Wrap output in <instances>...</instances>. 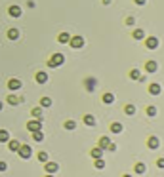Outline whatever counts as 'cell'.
<instances>
[{
	"instance_id": "obj_25",
	"label": "cell",
	"mask_w": 164,
	"mask_h": 177,
	"mask_svg": "<svg viewBox=\"0 0 164 177\" xmlns=\"http://www.w3.org/2000/svg\"><path fill=\"white\" fill-rule=\"evenodd\" d=\"M57 40H59V44H69V40H71V34H69V33H59Z\"/></svg>"
},
{
	"instance_id": "obj_17",
	"label": "cell",
	"mask_w": 164,
	"mask_h": 177,
	"mask_svg": "<svg viewBox=\"0 0 164 177\" xmlns=\"http://www.w3.org/2000/svg\"><path fill=\"white\" fill-rule=\"evenodd\" d=\"M82 122H84L86 124V126H95V116H94V114H84V118H82Z\"/></svg>"
},
{
	"instance_id": "obj_1",
	"label": "cell",
	"mask_w": 164,
	"mask_h": 177,
	"mask_svg": "<svg viewBox=\"0 0 164 177\" xmlns=\"http://www.w3.org/2000/svg\"><path fill=\"white\" fill-rule=\"evenodd\" d=\"M63 63H65V55H63V54H54V55L48 59V67H52V69H54V67L63 65Z\"/></svg>"
},
{
	"instance_id": "obj_41",
	"label": "cell",
	"mask_w": 164,
	"mask_h": 177,
	"mask_svg": "<svg viewBox=\"0 0 164 177\" xmlns=\"http://www.w3.org/2000/svg\"><path fill=\"white\" fill-rule=\"evenodd\" d=\"M44 177H54V173H46V175H44Z\"/></svg>"
},
{
	"instance_id": "obj_31",
	"label": "cell",
	"mask_w": 164,
	"mask_h": 177,
	"mask_svg": "<svg viewBox=\"0 0 164 177\" xmlns=\"http://www.w3.org/2000/svg\"><path fill=\"white\" fill-rule=\"evenodd\" d=\"M31 114H33V118H42V107H34Z\"/></svg>"
},
{
	"instance_id": "obj_29",
	"label": "cell",
	"mask_w": 164,
	"mask_h": 177,
	"mask_svg": "<svg viewBox=\"0 0 164 177\" xmlns=\"http://www.w3.org/2000/svg\"><path fill=\"white\" fill-rule=\"evenodd\" d=\"M130 78H132V80H139V78H141V71L139 69H132L130 71Z\"/></svg>"
},
{
	"instance_id": "obj_6",
	"label": "cell",
	"mask_w": 164,
	"mask_h": 177,
	"mask_svg": "<svg viewBox=\"0 0 164 177\" xmlns=\"http://www.w3.org/2000/svg\"><path fill=\"white\" fill-rule=\"evenodd\" d=\"M6 103H8V105H12V107H17L19 103H25V97L23 95H13V93H12V95H8Z\"/></svg>"
},
{
	"instance_id": "obj_22",
	"label": "cell",
	"mask_w": 164,
	"mask_h": 177,
	"mask_svg": "<svg viewBox=\"0 0 164 177\" xmlns=\"http://www.w3.org/2000/svg\"><path fill=\"white\" fill-rule=\"evenodd\" d=\"M132 36H134V40H143L145 38V29H136L132 33Z\"/></svg>"
},
{
	"instance_id": "obj_14",
	"label": "cell",
	"mask_w": 164,
	"mask_h": 177,
	"mask_svg": "<svg viewBox=\"0 0 164 177\" xmlns=\"http://www.w3.org/2000/svg\"><path fill=\"white\" fill-rule=\"evenodd\" d=\"M160 91H162V86L157 84V82H153V84L149 86V93H151V95H160Z\"/></svg>"
},
{
	"instance_id": "obj_43",
	"label": "cell",
	"mask_w": 164,
	"mask_h": 177,
	"mask_svg": "<svg viewBox=\"0 0 164 177\" xmlns=\"http://www.w3.org/2000/svg\"><path fill=\"white\" fill-rule=\"evenodd\" d=\"M122 177H132V175H130V173H124V175H122Z\"/></svg>"
},
{
	"instance_id": "obj_20",
	"label": "cell",
	"mask_w": 164,
	"mask_h": 177,
	"mask_svg": "<svg viewBox=\"0 0 164 177\" xmlns=\"http://www.w3.org/2000/svg\"><path fill=\"white\" fill-rule=\"evenodd\" d=\"M86 91H94V88H95V84H97V80L95 78H86Z\"/></svg>"
},
{
	"instance_id": "obj_23",
	"label": "cell",
	"mask_w": 164,
	"mask_h": 177,
	"mask_svg": "<svg viewBox=\"0 0 164 177\" xmlns=\"http://www.w3.org/2000/svg\"><path fill=\"white\" fill-rule=\"evenodd\" d=\"M134 171H136V173H139V175H143V173L147 171V166L143 164V162H137V164L134 166Z\"/></svg>"
},
{
	"instance_id": "obj_21",
	"label": "cell",
	"mask_w": 164,
	"mask_h": 177,
	"mask_svg": "<svg viewBox=\"0 0 164 177\" xmlns=\"http://www.w3.org/2000/svg\"><path fill=\"white\" fill-rule=\"evenodd\" d=\"M109 128H111V132H113V133H122V129H124V126H122L120 122H113Z\"/></svg>"
},
{
	"instance_id": "obj_37",
	"label": "cell",
	"mask_w": 164,
	"mask_h": 177,
	"mask_svg": "<svg viewBox=\"0 0 164 177\" xmlns=\"http://www.w3.org/2000/svg\"><path fill=\"white\" fill-rule=\"evenodd\" d=\"M107 150H109V152H115V150H116V145H115V143L111 141V145H109V147H107Z\"/></svg>"
},
{
	"instance_id": "obj_35",
	"label": "cell",
	"mask_w": 164,
	"mask_h": 177,
	"mask_svg": "<svg viewBox=\"0 0 164 177\" xmlns=\"http://www.w3.org/2000/svg\"><path fill=\"white\" fill-rule=\"evenodd\" d=\"M126 25H130V27H134V25H136V17H134V15H128V17H126Z\"/></svg>"
},
{
	"instance_id": "obj_7",
	"label": "cell",
	"mask_w": 164,
	"mask_h": 177,
	"mask_svg": "<svg viewBox=\"0 0 164 177\" xmlns=\"http://www.w3.org/2000/svg\"><path fill=\"white\" fill-rule=\"evenodd\" d=\"M147 147H149L151 150H157L158 147H160V139H158L157 135H151V137L147 139Z\"/></svg>"
},
{
	"instance_id": "obj_36",
	"label": "cell",
	"mask_w": 164,
	"mask_h": 177,
	"mask_svg": "<svg viewBox=\"0 0 164 177\" xmlns=\"http://www.w3.org/2000/svg\"><path fill=\"white\" fill-rule=\"evenodd\" d=\"M0 171H8V162H2V160H0Z\"/></svg>"
},
{
	"instance_id": "obj_27",
	"label": "cell",
	"mask_w": 164,
	"mask_h": 177,
	"mask_svg": "<svg viewBox=\"0 0 164 177\" xmlns=\"http://www.w3.org/2000/svg\"><path fill=\"white\" fill-rule=\"evenodd\" d=\"M10 141V132L8 129H0V143H8Z\"/></svg>"
},
{
	"instance_id": "obj_40",
	"label": "cell",
	"mask_w": 164,
	"mask_h": 177,
	"mask_svg": "<svg viewBox=\"0 0 164 177\" xmlns=\"http://www.w3.org/2000/svg\"><path fill=\"white\" fill-rule=\"evenodd\" d=\"M111 2H113V0H103V4H105V6H109Z\"/></svg>"
},
{
	"instance_id": "obj_15",
	"label": "cell",
	"mask_w": 164,
	"mask_h": 177,
	"mask_svg": "<svg viewBox=\"0 0 164 177\" xmlns=\"http://www.w3.org/2000/svg\"><path fill=\"white\" fill-rule=\"evenodd\" d=\"M19 147H21V141H17V139H10L8 141V149L12 150V152H17Z\"/></svg>"
},
{
	"instance_id": "obj_3",
	"label": "cell",
	"mask_w": 164,
	"mask_h": 177,
	"mask_svg": "<svg viewBox=\"0 0 164 177\" xmlns=\"http://www.w3.org/2000/svg\"><path fill=\"white\" fill-rule=\"evenodd\" d=\"M23 88V82L19 80V78H10L8 80V90L10 91H17V90H21Z\"/></svg>"
},
{
	"instance_id": "obj_18",
	"label": "cell",
	"mask_w": 164,
	"mask_h": 177,
	"mask_svg": "<svg viewBox=\"0 0 164 177\" xmlns=\"http://www.w3.org/2000/svg\"><path fill=\"white\" fill-rule=\"evenodd\" d=\"M90 156H92V158H103V149H99V147H94V149H92L90 150Z\"/></svg>"
},
{
	"instance_id": "obj_39",
	"label": "cell",
	"mask_w": 164,
	"mask_h": 177,
	"mask_svg": "<svg viewBox=\"0 0 164 177\" xmlns=\"http://www.w3.org/2000/svg\"><path fill=\"white\" fill-rule=\"evenodd\" d=\"M134 2L137 4V6H145V4H147V0H134Z\"/></svg>"
},
{
	"instance_id": "obj_12",
	"label": "cell",
	"mask_w": 164,
	"mask_h": 177,
	"mask_svg": "<svg viewBox=\"0 0 164 177\" xmlns=\"http://www.w3.org/2000/svg\"><path fill=\"white\" fill-rule=\"evenodd\" d=\"M34 80H37V84H46V82H48V74H46L44 71H38L37 74H34Z\"/></svg>"
},
{
	"instance_id": "obj_10",
	"label": "cell",
	"mask_w": 164,
	"mask_h": 177,
	"mask_svg": "<svg viewBox=\"0 0 164 177\" xmlns=\"http://www.w3.org/2000/svg\"><path fill=\"white\" fill-rule=\"evenodd\" d=\"M145 71L149 72V74H153V72H157V71H158V63H157L155 59H149V61L145 63Z\"/></svg>"
},
{
	"instance_id": "obj_32",
	"label": "cell",
	"mask_w": 164,
	"mask_h": 177,
	"mask_svg": "<svg viewBox=\"0 0 164 177\" xmlns=\"http://www.w3.org/2000/svg\"><path fill=\"white\" fill-rule=\"evenodd\" d=\"M37 158L40 160V162H48V158H50V156H48V152H46V150H40V152L37 154Z\"/></svg>"
},
{
	"instance_id": "obj_34",
	"label": "cell",
	"mask_w": 164,
	"mask_h": 177,
	"mask_svg": "<svg viewBox=\"0 0 164 177\" xmlns=\"http://www.w3.org/2000/svg\"><path fill=\"white\" fill-rule=\"evenodd\" d=\"M63 126H65V129H69V132H73V129L76 128V122H75V120H67V122L63 124Z\"/></svg>"
},
{
	"instance_id": "obj_4",
	"label": "cell",
	"mask_w": 164,
	"mask_h": 177,
	"mask_svg": "<svg viewBox=\"0 0 164 177\" xmlns=\"http://www.w3.org/2000/svg\"><path fill=\"white\" fill-rule=\"evenodd\" d=\"M69 46H71L73 50H80L82 46H84V38H82V36H71Z\"/></svg>"
},
{
	"instance_id": "obj_24",
	"label": "cell",
	"mask_w": 164,
	"mask_h": 177,
	"mask_svg": "<svg viewBox=\"0 0 164 177\" xmlns=\"http://www.w3.org/2000/svg\"><path fill=\"white\" fill-rule=\"evenodd\" d=\"M31 133H33V141H37V143L44 141V133H42V129H37V132H31Z\"/></svg>"
},
{
	"instance_id": "obj_16",
	"label": "cell",
	"mask_w": 164,
	"mask_h": 177,
	"mask_svg": "<svg viewBox=\"0 0 164 177\" xmlns=\"http://www.w3.org/2000/svg\"><path fill=\"white\" fill-rule=\"evenodd\" d=\"M111 145V139L107 137V135H103V137H99V143H97V147L99 149H103V150H107V147Z\"/></svg>"
},
{
	"instance_id": "obj_5",
	"label": "cell",
	"mask_w": 164,
	"mask_h": 177,
	"mask_svg": "<svg viewBox=\"0 0 164 177\" xmlns=\"http://www.w3.org/2000/svg\"><path fill=\"white\" fill-rule=\"evenodd\" d=\"M27 129L29 132H37V129H42V118H34V120L27 122Z\"/></svg>"
},
{
	"instance_id": "obj_2",
	"label": "cell",
	"mask_w": 164,
	"mask_h": 177,
	"mask_svg": "<svg viewBox=\"0 0 164 177\" xmlns=\"http://www.w3.org/2000/svg\"><path fill=\"white\" fill-rule=\"evenodd\" d=\"M17 154L21 156L23 160H29L31 156H33V149H31V145H21V147L17 149Z\"/></svg>"
},
{
	"instance_id": "obj_9",
	"label": "cell",
	"mask_w": 164,
	"mask_h": 177,
	"mask_svg": "<svg viewBox=\"0 0 164 177\" xmlns=\"http://www.w3.org/2000/svg\"><path fill=\"white\" fill-rule=\"evenodd\" d=\"M145 48L147 50H157L158 48V38L157 36H149V38L145 40Z\"/></svg>"
},
{
	"instance_id": "obj_8",
	"label": "cell",
	"mask_w": 164,
	"mask_h": 177,
	"mask_svg": "<svg viewBox=\"0 0 164 177\" xmlns=\"http://www.w3.org/2000/svg\"><path fill=\"white\" fill-rule=\"evenodd\" d=\"M8 13L12 15V17H21L23 10H21V6H17V4H12V6L8 8Z\"/></svg>"
},
{
	"instance_id": "obj_38",
	"label": "cell",
	"mask_w": 164,
	"mask_h": 177,
	"mask_svg": "<svg viewBox=\"0 0 164 177\" xmlns=\"http://www.w3.org/2000/svg\"><path fill=\"white\" fill-rule=\"evenodd\" d=\"M157 166H158L160 170H164V158H158V160H157Z\"/></svg>"
},
{
	"instance_id": "obj_42",
	"label": "cell",
	"mask_w": 164,
	"mask_h": 177,
	"mask_svg": "<svg viewBox=\"0 0 164 177\" xmlns=\"http://www.w3.org/2000/svg\"><path fill=\"white\" fill-rule=\"evenodd\" d=\"M2 109H4V103H2V101H0V111H2Z\"/></svg>"
},
{
	"instance_id": "obj_30",
	"label": "cell",
	"mask_w": 164,
	"mask_h": 177,
	"mask_svg": "<svg viewBox=\"0 0 164 177\" xmlns=\"http://www.w3.org/2000/svg\"><path fill=\"white\" fill-rule=\"evenodd\" d=\"M124 114H128V116H134V114H136V105H126V107H124Z\"/></svg>"
},
{
	"instance_id": "obj_28",
	"label": "cell",
	"mask_w": 164,
	"mask_h": 177,
	"mask_svg": "<svg viewBox=\"0 0 164 177\" xmlns=\"http://www.w3.org/2000/svg\"><path fill=\"white\" fill-rule=\"evenodd\" d=\"M145 112H147V116H151V118H153V116H157V114H158V109H157L155 105H149Z\"/></svg>"
},
{
	"instance_id": "obj_19",
	"label": "cell",
	"mask_w": 164,
	"mask_h": 177,
	"mask_svg": "<svg viewBox=\"0 0 164 177\" xmlns=\"http://www.w3.org/2000/svg\"><path fill=\"white\" fill-rule=\"evenodd\" d=\"M19 36H21V33H19V29H15V27H12V29H10V30H8V38H10V40H17V38H19Z\"/></svg>"
},
{
	"instance_id": "obj_11",
	"label": "cell",
	"mask_w": 164,
	"mask_h": 177,
	"mask_svg": "<svg viewBox=\"0 0 164 177\" xmlns=\"http://www.w3.org/2000/svg\"><path fill=\"white\" fill-rule=\"evenodd\" d=\"M44 170H46V173H55V171L59 170V166L55 162H50L48 160V162H44Z\"/></svg>"
},
{
	"instance_id": "obj_13",
	"label": "cell",
	"mask_w": 164,
	"mask_h": 177,
	"mask_svg": "<svg viewBox=\"0 0 164 177\" xmlns=\"http://www.w3.org/2000/svg\"><path fill=\"white\" fill-rule=\"evenodd\" d=\"M115 93H111V91H107V93H103V97H101V101L105 103V105H113V103H115Z\"/></svg>"
},
{
	"instance_id": "obj_33",
	"label": "cell",
	"mask_w": 164,
	"mask_h": 177,
	"mask_svg": "<svg viewBox=\"0 0 164 177\" xmlns=\"http://www.w3.org/2000/svg\"><path fill=\"white\" fill-rule=\"evenodd\" d=\"M94 166H95V170H103V168H105V160H103V158H95Z\"/></svg>"
},
{
	"instance_id": "obj_26",
	"label": "cell",
	"mask_w": 164,
	"mask_h": 177,
	"mask_svg": "<svg viewBox=\"0 0 164 177\" xmlns=\"http://www.w3.org/2000/svg\"><path fill=\"white\" fill-rule=\"evenodd\" d=\"M40 107H42V109H48V107H52V97L44 95L42 99H40Z\"/></svg>"
}]
</instances>
